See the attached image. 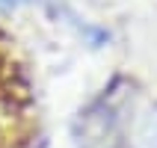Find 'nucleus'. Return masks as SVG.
Returning a JSON list of instances; mask_svg holds the SVG:
<instances>
[{
	"label": "nucleus",
	"mask_w": 157,
	"mask_h": 148,
	"mask_svg": "<svg viewBox=\"0 0 157 148\" xmlns=\"http://www.w3.org/2000/svg\"><path fill=\"white\" fill-rule=\"evenodd\" d=\"M140 148H157V113H151L145 119L140 131Z\"/></svg>",
	"instance_id": "f257e3e1"
}]
</instances>
